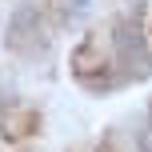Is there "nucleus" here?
Returning <instances> with one entry per match:
<instances>
[{
    "label": "nucleus",
    "mask_w": 152,
    "mask_h": 152,
    "mask_svg": "<svg viewBox=\"0 0 152 152\" xmlns=\"http://www.w3.org/2000/svg\"><path fill=\"white\" fill-rule=\"evenodd\" d=\"M148 72H152V60L140 40V28L132 20L92 28L72 52V76L80 80V88H92V92L120 88V84L140 80Z\"/></svg>",
    "instance_id": "1"
},
{
    "label": "nucleus",
    "mask_w": 152,
    "mask_h": 152,
    "mask_svg": "<svg viewBox=\"0 0 152 152\" xmlns=\"http://www.w3.org/2000/svg\"><path fill=\"white\" fill-rule=\"evenodd\" d=\"M148 32H152V28H148Z\"/></svg>",
    "instance_id": "5"
},
{
    "label": "nucleus",
    "mask_w": 152,
    "mask_h": 152,
    "mask_svg": "<svg viewBox=\"0 0 152 152\" xmlns=\"http://www.w3.org/2000/svg\"><path fill=\"white\" fill-rule=\"evenodd\" d=\"M44 12H56V24H72V12H80V0H40Z\"/></svg>",
    "instance_id": "3"
},
{
    "label": "nucleus",
    "mask_w": 152,
    "mask_h": 152,
    "mask_svg": "<svg viewBox=\"0 0 152 152\" xmlns=\"http://www.w3.org/2000/svg\"><path fill=\"white\" fill-rule=\"evenodd\" d=\"M132 152H152V136H140V140H136V148H132Z\"/></svg>",
    "instance_id": "4"
},
{
    "label": "nucleus",
    "mask_w": 152,
    "mask_h": 152,
    "mask_svg": "<svg viewBox=\"0 0 152 152\" xmlns=\"http://www.w3.org/2000/svg\"><path fill=\"white\" fill-rule=\"evenodd\" d=\"M36 132H40V112L28 100H4V104H0V136H4L8 144L32 140Z\"/></svg>",
    "instance_id": "2"
}]
</instances>
